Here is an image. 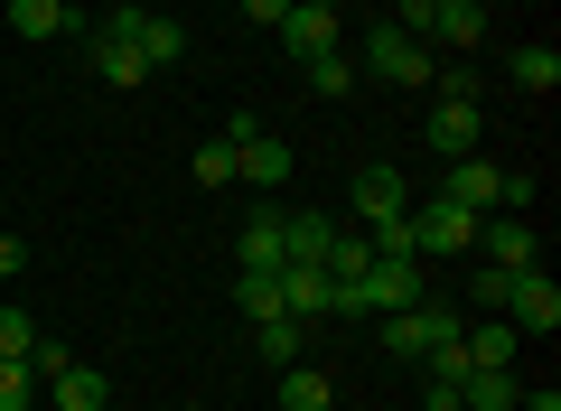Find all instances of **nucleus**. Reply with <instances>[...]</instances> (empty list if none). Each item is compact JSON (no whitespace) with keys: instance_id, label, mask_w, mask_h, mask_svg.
Here are the masks:
<instances>
[{"instance_id":"nucleus-7","label":"nucleus","mask_w":561,"mask_h":411,"mask_svg":"<svg viewBox=\"0 0 561 411\" xmlns=\"http://www.w3.org/2000/svg\"><path fill=\"white\" fill-rule=\"evenodd\" d=\"M280 47L309 66V57H337L346 28H337V10H300V0H290V20H280Z\"/></svg>"},{"instance_id":"nucleus-31","label":"nucleus","mask_w":561,"mask_h":411,"mask_svg":"<svg viewBox=\"0 0 561 411\" xmlns=\"http://www.w3.org/2000/svg\"><path fill=\"white\" fill-rule=\"evenodd\" d=\"M431 20H440V0H393V28H412V38H431Z\"/></svg>"},{"instance_id":"nucleus-35","label":"nucleus","mask_w":561,"mask_h":411,"mask_svg":"<svg viewBox=\"0 0 561 411\" xmlns=\"http://www.w3.org/2000/svg\"><path fill=\"white\" fill-rule=\"evenodd\" d=\"M515 411H561V392H552V384H542V392H524V402H515Z\"/></svg>"},{"instance_id":"nucleus-2","label":"nucleus","mask_w":561,"mask_h":411,"mask_svg":"<svg viewBox=\"0 0 561 411\" xmlns=\"http://www.w3.org/2000/svg\"><path fill=\"white\" fill-rule=\"evenodd\" d=\"M459 328H468V318L449 309L440 290H421L412 309H383V355H402V365H421V355L440 346V336H459Z\"/></svg>"},{"instance_id":"nucleus-9","label":"nucleus","mask_w":561,"mask_h":411,"mask_svg":"<svg viewBox=\"0 0 561 411\" xmlns=\"http://www.w3.org/2000/svg\"><path fill=\"white\" fill-rule=\"evenodd\" d=\"M478 132H486L478 103H431V122H421V140H431L440 159H468V150H478Z\"/></svg>"},{"instance_id":"nucleus-36","label":"nucleus","mask_w":561,"mask_h":411,"mask_svg":"<svg viewBox=\"0 0 561 411\" xmlns=\"http://www.w3.org/2000/svg\"><path fill=\"white\" fill-rule=\"evenodd\" d=\"M300 10H337V0H300Z\"/></svg>"},{"instance_id":"nucleus-16","label":"nucleus","mask_w":561,"mask_h":411,"mask_svg":"<svg viewBox=\"0 0 561 411\" xmlns=\"http://www.w3.org/2000/svg\"><path fill=\"white\" fill-rule=\"evenodd\" d=\"M290 262V243H280V216L262 206V216H243V272H280Z\"/></svg>"},{"instance_id":"nucleus-25","label":"nucleus","mask_w":561,"mask_h":411,"mask_svg":"<svg viewBox=\"0 0 561 411\" xmlns=\"http://www.w3.org/2000/svg\"><path fill=\"white\" fill-rule=\"evenodd\" d=\"M515 84L524 94H552L561 84V47H515Z\"/></svg>"},{"instance_id":"nucleus-6","label":"nucleus","mask_w":561,"mask_h":411,"mask_svg":"<svg viewBox=\"0 0 561 411\" xmlns=\"http://www.w3.org/2000/svg\"><path fill=\"white\" fill-rule=\"evenodd\" d=\"M272 281H280V318H300V328H319V318L337 309V281H328L319 262H280Z\"/></svg>"},{"instance_id":"nucleus-34","label":"nucleus","mask_w":561,"mask_h":411,"mask_svg":"<svg viewBox=\"0 0 561 411\" xmlns=\"http://www.w3.org/2000/svg\"><path fill=\"white\" fill-rule=\"evenodd\" d=\"M243 20H262V28H280V20H290V0H243Z\"/></svg>"},{"instance_id":"nucleus-15","label":"nucleus","mask_w":561,"mask_h":411,"mask_svg":"<svg viewBox=\"0 0 561 411\" xmlns=\"http://www.w3.org/2000/svg\"><path fill=\"white\" fill-rule=\"evenodd\" d=\"M94 47V76L113 84V94H131V84H150V66H140V47L131 38H84Z\"/></svg>"},{"instance_id":"nucleus-12","label":"nucleus","mask_w":561,"mask_h":411,"mask_svg":"<svg viewBox=\"0 0 561 411\" xmlns=\"http://www.w3.org/2000/svg\"><path fill=\"white\" fill-rule=\"evenodd\" d=\"M459 355H468V374H515V355H524V336L505 328V318H478V328H459Z\"/></svg>"},{"instance_id":"nucleus-5","label":"nucleus","mask_w":561,"mask_h":411,"mask_svg":"<svg viewBox=\"0 0 561 411\" xmlns=\"http://www.w3.org/2000/svg\"><path fill=\"white\" fill-rule=\"evenodd\" d=\"M505 328H515V336H552L561 328V290L542 281V262L515 272V290H505Z\"/></svg>"},{"instance_id":"nucleus-28","label":"nucleus","mask_w":561,"mask_h":411,"mask_svg":"<svg viewBox=\"0 0 561 411\" xmlns=\"http://www.w3.org/2000/svg\"><path fill=\"white\" fill-rule=\"evenodd\" d=\"M524 272H534V262H524ZM505 290H515V272H496V262H478V272H468V299H478V309L505 318Z\"/></svg>"},{"instance_id":"nucleus-17","label":"nucleus","mask_w":561,"mask_h":411,"mask_svg":"<svg viewBox=\"0 0 561 411\" xmlns=\"http://www.w3.org/2000/svg\"><path fill=\"white\" fill-rule=\"evenodd\" d=\"M421 94H431V103H478V94H486V76H478V57H440Z\"/></svg>"},{"instance_id":"nucleus-26","label":"nucleus","mask_w":561,"mask_h":411,"mask_svg":"<svg viewBox=\"0 0 561 411\" xmlns=\"http://www.w3.org/2000/svg\"><path fill=\"white\" fill-rule=\"evenodd\" d=\"M234 299H243V328H253V318H280V281H272V272H243Z\"/></svg>"},{"instance_id":"nucleus-20","label":"nucleus","mask_w":561,"mask_h":411,"mask_svg":"<svg viewBox=\"0 0 561 411\" xmlns=\"http://www.w3.org/2000/svg\"><path fill=\"white\" fill-rule=\"evenodd\" d=\"M328 402H337V384H328V374L280 365V411H328Z\"/></svg>"},{"instance_id":"nucleus-23","label":"nucleus","mask_w":561,"mask_h":411,"mask_svg":"<svg viewBox=\"0 0 561 411\" xmlns=\"http://www.w3.org/2000/svg\"><path fill=\"white\" fill-rule=\"evenodd\" d=\"M309 94L346 103V94H356V57H346V47H337V57H309Z\"/></svg>"},{"instance_id":"nucleus-1","label":"nucleus","mask_w":561,"mask_h":411,"mask_svg":"<svg viewBox=\"0 0 561 411\" xmlns=\"http://www.w3.org/2000/svg\"><path fill=\"white\" fill-rule=\"evenodd\" d=\"M431 38H412V28H393V20H375L365 28V47H356V76H383V84H402V94H421L431 84Z\"/></svg>"},{"instance_id":"nucleus-14","label":"nucleus","mask_w":561,"mask_h":411,"mask_svg":"<svg viewBox=\"0 0 561 411\" xmlns=\"http://www.w3.org/2000/svg\"><path fill=\"white\" fill-rule=\"evenodd\" d=\"M131 47H140V66H150V76H160V66H179V57H187V28H179V20H160V10H140Z\"/></svg>"},{"instance_id":"nucleus-13","label":"nucleus","mask_w":561,"mask_h":411,"mask_svg":"<svg viewBox=\"0 0 561 411\" xmlns=\"http://www.w3.org/2000/svg\"><path fill=\"white\" fill-rule=\"evenodd\" d=\"M10 28L20 38H94V20H76L66 0H10Z\"/></svg>"},{"instance_id":"nucleus-33","label":"nucleus","mask_w":561,"mask_h":411,"mask_svg":"<svg viewBox=\"0 0 561 411\" xmlns=\"http://www.w3.org/2000/svg\"><path fill=\"white\" fill-rule=\"evenodd\" d=\"M421 411H468V402H459V384H440V374H431V392H421Z\"/></svg>"},{"instance_id":"nucleus-30","label":"nucleus","mask_w":561,"mask_h":411,"mask_svg":"<svg viewBox=\"0 0 561 411\" xmlns=\"http://www.w3.org/2000/svg\"><path fill=\"white\" fill-rule=\"evenodd\" d=\"M66 365H76V346H57V336H38V346H28V374H38V384H57Z\"/></svg>"},{"instance_id":"nucleus-8","label":"nucleus","mask_w":561,"mask_h":411,"mask_svg":"<svg viewBox=\"0 0 561 411\" xmlns=\"http://www.w3.org/2000/svg\"><path fill=\"white\" fill-rule=\"evenodd\" d=\"M496 187H505V169H496V159H478V150L449 159V178H440V196H449V206H468V216H486V206H496Z\"/></svg>"},{"instance_id":"nucleus-29","label":"nucleus","mask_w":561,"mask_h":411,"mask_svg":"<svg viewBox=\"0 0 561 411\" xmlns=\"http://www.w3.org/2000/svg\"><path fill=\"white\" fill-rule=\"evenodd\" d=\"M28 346H38V318H28V309H0V355H28Z\"/></svg>"},{"instance_id":"nucleus-11","label":"nucleus","mask_w":561,"mask_h":411,"mask_svg":"<svg viewBox=\"0 0 561 411\" xmlns=\"http://www.w3.org/2000/svg\"><path fill=\"white\" fill-rule=\"evenodd\" d=\"M478 253L496 272H524L534 262V216H478Z\"/></svg>"},{"instance_id":"nucleus-21","label":"nucleus","mask_w":561,"mask_h":411,"mask_svg":"<svg viewBox=\"0 0 561 411\" xmlns=\"http://www.w3.org/2000/svg\"><path fill=\"white\" fill-rule=\"evenodd\" d=\"M280 243H290V262H319L337 243V216H280Z\"/></svg>"},{"instance_id":"nucleus-19","label":"nucleus","mask_w":561,"mask_h":411,"mask_svg":"<svg viewBox=\"0 0 561 411\" xmlns=\"http://www.w3.org/2000/svg\"><path fill=\"white\" fill-rule=\"evenodd\" d=\"M459 402H468V411H515L524 384H515V374H486V365H478V374H459Z\"/></svg>"},{"instance_id":"nucleus-10","label":"nucleus","mask_w":561,"mask_h":411,"mask_svg":"<svg viewBox=\"0 0 561 411\" xmlns=\"http://www.w3.org/2000/svg\"><path fill=\"white\" fill-rule=\"evenodd\" d=\"M346 206H356V225H383V216H402V206H412V187H402V169H356Z\"/></svg>"},{"instance_id":"nucleus-32","label":"nucleus","mask_w":561,"mask_h":411,"mask_svg":"<svg viewBox=\"0 0 561 411\" xmlns=\"http://www.w3.org/2000/svg\"><path fill=\"white\" fill-rule=\"evenodd\" d=\"M20 272H28V243H20V235H0V281H20Z\"/></svg>"},{"instance_id":"nucleus-27","label":"nucleus","mask_w":561,"mask_h":411,"mask_svg":"<svg viewBox=\"0 0 561 411\" xmlns=\"http://www.w3.org/2000/svg\"><path fill=\"white\" fill-rule=\"evenodd\" d=\"M38 402V374H28V355H0V411H28Z\"/></svg>"},{"instance_id":"nucleus-24","label":"nucleus","mask_w":561,"mask_h":411,"mask_svg":"<svg viewBox=\"0 0 561 411\" xmlns=\"http://www.w3.org/2000/svg\"><path fill=\"white\" fill-rule=\"evenodd\" d=\"M187 178H197V187H234V140H197V159H187Z\"/></svg>"},{"instance_id":"nucleus-18","label":"nucleus","mask_w":561,"mask_h":411,"mask_svg":"<svg viewBox=\"0 0 561 411\" xmlns=\"http://www.w3.org/2000/svg\"><path fill=\"white\" fill-rule=\"evenodd\" d=\"M47 392H57V411H103V402H113V384H103V374L84 365V355H76V365H66Z\"/></svg>"},{"instance_id":"nucleus-22","label":"nucleus","mask_w":561,"mask_h":411,"mask_svg":"<svg viewBox=\"0 0 561 411\" xmlns=\"http://www.w3.org/2000/svg\"><path fill=\"white\" fill-rule=\"evenodd\" d=\"M300 346H309V328H300V318H253V355H272V365H290Z\"/></svg>"},{"instance_id":"nucleus-4","label":"nucleus","mask_w":561,"mask_h":411,"mask_svg":"<svg viewBox=\"0 0 561 411\" xmlns=\"http://www.w3.org/2000/svg\"><path fill=\"white\" fill-rule=\"evenodd\" d=\"M468 243H478V216H468V206H449V196L412 206V253H421V262H459Z\"/></svg>"},{"instance_id":"nucleus-3","label":"nucleus","mask_w":561,"mask_h":411,"mask_svg":"<svg viewBox=\"0 0 561 411\" xmlns=\"http://www.w3.org/2000/svg\"><path fill=\"white\" fill-rule=\"evenodd\" d=\"M225 140H234V178H243V187H262V196L290 187V169H300V159H290V140H280V132H262V122H234Z\"/></svg>"}]
</instances>
